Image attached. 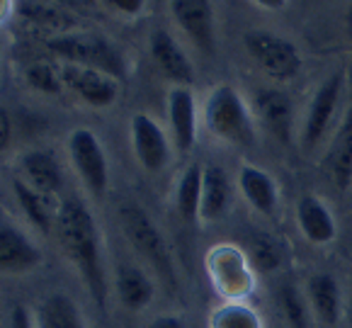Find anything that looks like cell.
Instances as JSON below:
<instances>
[{"label":"cell","mask_w":352,"mask_h":328,"mask_svg":"<svg viewBox=\"0 0 352 328\" xmlns=\"http://www.w3.org/2000/svg\"><path fill=\"white\" fill-rule=\"evenodd\" d=\"M56 234L63 250L80 272V280L88 287L98 307H104L107 299V275L102 263V241L93 212L83 199L68 195L56 207Z\"/></svg>","instance_id":"6da1fadb"},{"label":"cell","mask_w":352,"mask_h":328,"mask_svg":"<svg viewBox=\"0 0 352 328\" xmlns=\"http://www.w3.org/2000/svg\"><path fill=\"white\" fill-rule=\"evenodd\" d=\"M204 127L209 134L228 146H250L255 141V124L248 102L233 85H217L204 100Z\"/></svg>","instance_id":"7a4b0ae2"},{"label":"cell","mask_w":352,"mask_h":328,"mask_svg":"<svg viewBox=\"0 0 352 328\" xmlns=\"http://www.w3.org/2000/svg\"><path fill=\"white\" fill-rule=\"evenodd\" d=\"M49 52H54L56 56L66 58L68 63L76 66L95 68L102 71L112 78L120 80L124 76V56L107 36L95 34V32H68V34H58L47 39Z\"/></svg>","instance_id":"3957f363"},{"label":"cell","mask_w":352,"mask_h":328,"mask_svg":"<svg viewBox=\"0 0 352 328\" xmlns=\"http://www.w3.org/2000/svg\"><path fill=\"white\" fill-rule=\"evenodd\" d=\"M122 229H124L129 243L134 245L136 253L153 267L168 285H175V265H173L170 248L166 243V236L153 224L146 209L139 204H122L120 209Z\"/></svg>","instance_id":"277c9868"},{"label":"cell","mask_w":352,"mask_h":328,"mask_svg":"<svg viewBox=\"0 0 352 328\" xmlns=\"http://www.w3.org/2000/svg\"><path fill=\"white\" fill-rule=\"evenodd\" d=\"M243 47L267 78L285 83L299 76L301 52L287 36L267 30H250L243 34Z\"/></svg>","instance_id":"5b68a950"},{"label":"cell","mask_w":352,"mask_h":328,"mask_svg":"<svg viewBox=\"0 0 352 328\" xmlns=\"http://www.w3.org/2000/svg\"><path fill=\"white\" fill-rule=\"evenodd\" d=\"M207 270L212 287L226 302H243L255 287L250 258L231 243L214 245L207 253Z\"/></svg>","instance_id":"8992f818"},{"label":"cell","mask_w":352,"mask_h":328,"mask_svg":"<svg viewBox=\"0 0 352 328\" xmlns=\"http://www.w3.org/2000/svg\"><path fill=\"white\" fill-rule=\"evenodd\" d=\"M342 85H345V71H336L318 85L314 98H311L304 124H301V149L306 153L318 149L331 131V124L338 115V105H340L342 98Z\"/></svg>","instance_id":"52a82bcc"},{"label":"cell","mask_w":352,"mask_h":328,"mask_svg":"<svg viewBox=\"0 0 352 328\" xmlns=\"http://www.w3.org/2000/svg\"><path fill=\"white\" fill-rule=\"evenodd\" d=\"M68 156H71L73 168L80 175L85 188L90 190V195L102 197L109 185V166L95 131L83 129V127L73 129L68 134Z\"/></svg>","instance_id":"ba28073f"},{"label":"cell","mask_w":352,"mask_h":328,"mask_svg":"<svg viewBox=\"0 0 352 328\" xmlns=\"http://www.w3.org/2000/svg\"><path fill=\"white\" fill-rule=\"evenodd\" d=\"M42 263V250L0 209V275H25Z\"/></svg>","instance_id":"9c48e42d"},{"label":"cell","mask_w":352,"mask_h":328,"mask_svg":"<svg viewBox=\"0 0 352 328\" xmlns=\"http://www.w3.org/2000/svg\"><path fill=\"white\" fill-rule=\"evenodd\" d=\"M131 149L139 161V166L148 173H161L163 168L170 163V141H168L166 131L153 117L139 115L131 117Z\"/></svg>","instance_id":"30bf717a"},{"label":"cell","mask_w":352,"mask_h":328,"mask_svg":"<svg viewBox=\"0 0 352 328\" xmlns=\"http://www.w3.org/2000/svg\"><path fill=\"white\" fill-rule=\"evenodd\" d=\"M170 15L185 36L202 54L217 52V22L214 8L204 0H175L170 3Z\"/></svg>","instance_id":"8fae6325"},{"label":"cell","mask_w":352,"mask_h":328,"mask_svg":"<svg viewBox=\"0 0 352 328\" xmlns=\"http://www.w3.org/2000/svg\"><path fill=\"white\" fill-rule=\"evenodd\" d=\"M323 175L340 193L352 188V107L345 109L321 161Z\"/></svg>","instance_id":"7c38bea8"},{"label":"cell","mask_w":352,"mask_h":328,"mask_svg":"<svg viewBox=\"0 0 352 328\" xmlns=\"http://www.w3.org/2000/svg\"><path fill=\"white\" fill-rule=\"evenodd\" d=\"M61 76H63V85H68L90 107H98V109L109 107V105H114L117 95H120L117 78H112V76H107L102 71H95V68L68 63V66L61 68Z\"/></svg>","instance_id":"4fadbf2b"},{"label":"cell","mask_w":352,"mask_h":328,"mask_svg":"<svg viewBox=\"0 0 352 328\" xmlns=\"http://www.w3.org/2000/svg\"><path fill=\"white\" fill-rule=\"evenodd\" d=\"M168 120L175 149L180 153H190L197 144V105L190 88L173 85L168 93Z\"/></svg>","instance_id":"5bb4252c"},{"label":"cell","mask_w":352,"mask_h":328,"mask_svg":"<svg viewBox=\"0 0 352 328\" xmlns=\"http://www.w3.org/2000/svg\"><path fill=\"white\" fill-rule=\"evenodd\" d=\"M151 56H153L155 66L161 68L163 76L170 78L175 85L190 88V83L195 80V68L192 61L187 58V54L182 52V47L175 42V36L168 30H155L151 34Z\"/></svg>","instance_id":"9a60e30c"},{"label":"cell","mask_w":352,"mask_h":328,"mask_svg":"<svg viewBox=\"0 0 352 328\" xmlns=\"http://www.w3.org/2000/svg\"><path fill=\"white\" fill-rule=\"evenodd\" d=\"M296 224H299L304 239L314 245H328L338 236L336 217L318 195L299 197V202H296Z\"/></svg>","instance_id":"2e32d148"},{"label":"cell","mask_w":352,"mask_h":328,"mask_svg":"<svg viewBox=\"0 0 352 328\" xmlns=\"http://www.w3.org/2000/svg\"><path fill=\"white\" fill-rule=\"evenodd\" d=\"M239 190L245 202L263 217H272L280 204V190H277L275 177L258 166L243 163L239 168Z\"/></svg>","instance_id":"e0dca14e"},{"label":"cell","mask_w":352,"mask_h":328,"mask_svg":"<svg viewBox=\"0 0 352 328\" xmlns=\"http://www.w3.org/2000/svg\"><path fill=\"white\" fill-rule=\"evenodd\" d=\"M306 299L314 316L326 326H336L342 318V289L331 272H316L306 282Z\"/></svg>","instance_id":"ac0fdd59"},{"label":"cell","mask_w":352,"mask_h":328,"mask_svg":"<svg viewBox=\"0 0 352 328\" xmlns=\"http://www.w3.org/2000/svg\"><path fill=\"white\" fill-rule=\"evenodd\" d=\"M255 109L263 124L267 127L280 141H289L292 134V120H294V109L287 98V93L277 88H260L255 93Z\"/></svg>","instance_id":"d6986e66"},{"label":"cell","mask_w":352,"mask_h":328,"mask_svg":"<svg viewBox=\"0 0 352 328\" xmlns=\"http://www.w3.org/2000/svg\"><path fill=\"white\" fill-rule=\"evenodd\" d=\"M233 190L231 180H228L226 171L221 166H207L202 177V209H199V219L202 221H219L226 217L228 207H231Z\"/></svg>","instance_id":"ffe728a7"},{"label":"cell","mask_w":352,"mask_h":328,"mask_svg":"<svg viewBox=\"0 0 352 328\" xmlns=\"http://www.w3.org/2000/svg\"><path fill=\"white\" fill-rule=\"evenodd\" d=\"M22 173H25V182L32 185L36 193L56 195L61 190V168H58L56 158L47 151H30L22 156Z\"/></svg>","instance_id":"44dd1931"},{"label":"cell","mask_w":352,"mask_h":328,"mask_svg":"<svg viewBox=\"0 0 352 328\" xmlns=\"http://www.w3.org/2000/svg\"><path fill=\"white\" fill-rule=\"evenodd\" d=\"M36 328H88L83 321V314L71 297L54 292L42 299L36 309Z\"/></svg>","instance_id":"7402d4cb"},{"label":"cell","mask_w":352,"mask_h":328,"mask_svg":"<svg viewBox=\"0 0 352 328\" xmlns=\"http://www.w3.org/2000/svg\"><path fill=\"white\" fill-rule=\"evenodd\" d=\"M117 297H120L122 307L131 309V311H141L153 302V282L141 267L136 265H122L117 270Z\"/></svg>","instance_id":"603a6c76"},{"label":"cell","mask_w":352,"mask_h":328,"mask_svg":"<svg viewBox=\"0 0 352 328\" xmlns=\"http://www.w3.org/2000/svg\"><path fill=\"white\" fill-rule=\"evenodd\" d=\"M202 177L204 168L199 163H190L177 177L175 188V207L185 221H195L199 219V209H202Z\"/></svg>","instance_id":"cb8c5ba5"},{"label":"cell","mask_w":352,"mask_h":328,"mask_svg":"<svg viewBox=\"0 0 352 328\" xmlns=\"http://www.w3.org/2000/svg\"><path fill=\"white\" fill-rule=\"evenodd\" d=\"M17 15L22 20L32 22L34 27H44V30H52L54 36L68 34V32H76V17L68 10H63L61 6H47V3H20L17 6Z\"/></svg>","instance_id":"d4e9b609"},{"label":"cell","mask_w":352,"mask_h":328,"mask_svg":"<svg viewBox=\"0 0 352 328\" xmlns=\"http://www.w3.org/2000/svg\"><path fill=\"white\" fill-rule=\"evenodd\" d=\"M12 190H15L17 202H20L25 217L34 224V229H39L42 234H49V231L54 229V224H56V217H52V212H49L47 195L36 193V190L32 188V185H27L22 177H17V180L12 182Z\"/></svg>","instance_id":"484cf974"},{"label":"cell","mask_w":352,"mask_h":328,"mask_svg":"<svg viewBox=\"0 0 352 328\" xmlns=\"http://www.w3.org/2000/svg\"><path fill=\"white\" fill-rule=\"evenodd\" d=\"M209 328H263V321L245 302H226L212 311Z\"/></svg>","instance_id":"4316f807"},{"label":"cell","mask_w":352,"mask_h":328,"mask_svg":"<svg viewBox=\"0 0 352 328\" xmlns=\"http://www.w3.org/2000/svg\"><path fill=\"white\" fill-rule=\"evenodd\" d=\"M277 304H280V311L285 316V321L289 323V328H309L311 323V307L306 294H301L294 285H282L280 287V297H277Z\"/></svg>","instance_id":"83f0119b"},{"label":"cell","mask_w":352,"mask_h":328,"mask_svg":"<svg viewBox=\"0 0 352 328\" xmlns=\"http://www.w3.org/2000/svg\"><path fill=\"white\" fill-rule=\"evenodd\" d=\"M25 78L34 90H39V93H47V95H56V93H61V88H63L61 71H58V68L54 66V63H49V61L30 63V66H27V71H25Z\"/></svg>","instance_id":"f1b7e54d"},{"label":"cell","mask_w":352,"mask_h":328,"mask_svg":"<svg viewBox=\"0 0 352 328\" xmlns=\"http://www.w3.org/2000/svg\"><path fill=\"white\" fill-rule=\"evenodd\" d=\"M248 258H250L253 270H258V272H275L277 267L282 265L280 245H277L272 239H265V236H260V239L253 241Z\"/></svg>","instance_id":"f546056e"},{"label":"cell","mask_w":352,"mask_h":328,"mask_svg":"<svg viewBox=\"0 0 352 328\" xmlns=\"http://www.w3.org/2000/svg\"><path fill=\"white\" fill-rule=\"evenodd\" d=\"M8 328H36V326H34V321H32L30 311H27L22 304H17V307H12V311H10Z\"/></svg>","instance_id":"4dcf8cb0"},{"label":"cell","mask_w":352,"mask_h":328,"mask_svg":"<svg viewBox=\"0 0 352 328\" xmlns=\"http://www.w3.org/2000/svg\"><path fill=\"white\" fill-rule=\"evenodd\" d=\"M109 8L122 15H139L144 10V3L141 0H109Z\"/></svg>","instance_id":"1f68e13d"},{"label":"cell","mask_w":352,"mask_h":328,"mask_svg":"<svg viewBox=\"0 0 352 328\" xmlns=\"http://www.w3.org/2000/svg\"><path fill=\"white\" fill-rule=\"evenodd\" d=\"M8 141H10V115L0 107V153L6 151Z\"/></svg>","instance_id":"d6a6232c"},{"label":"cell","mask_w":352,"mask_h":328,"mask_svg":"<svg viewBox=\"0 0 352 328\" xmlns=\"http://www.w3.org/2000/svg\"><path fill=\"white\" fill-rule=\"evenodd\" d=\"M146 328H185L177 316H155L153 321L146 323Z\"/></svg>","instance_id":"836d02e7"},{"label":"cell","mask_w":352,"mask_h":328,"mask_svg":"<svg viewBox=\"0 0 352 328\" xmlns=\"http://www.w3.org/2000/svg\"><path fill=\"white\" fill-rule=\"evenodd\" d=\"M255 8H265V10H285L287 3H285V0H275V3H267V0H260V3H255Z\"/></svg>","instance_id":"e575fe53"},{"label":"cell","mask_w":352,"mask_h":328,"mask_svg":"<svg viewBox=\"0 0 352 328\" xmlns=\"http://www.w3.org/2000/svg\"><path fill=\"white\" fill-rule=\"evenodd\" d=\"M347 328H352V289H350V307H347Z\"/></svg>","instance_id":"d590c367"},{"label":"cell","mask_w":352,"mask_h":328,"mask_svg":"<svg viewBox=\"0 0 352 328\" xmlns=\"http://www.w3.org/2000/svg\"><path fill=\"white\" fill-rule=\"evenodd\" d=\"M347 30H350V34H352V6H350V10H347Z\"/></svg>","instance_id":"8d00e7d4"},{"label":"cell","mask_w":352,"mask_h":328,"mask_svg":"<svg viewBox=\"0 0 352 328\" xmlns=\"http://www.w3.org/2000/svg\"><path fill=\"white\" fill-rule=\"evenodd\" d=\"M10 12V8L6 6V3H0V15H8Z\"/></svg>","instance_id":"74e56055"}]
</instances>
